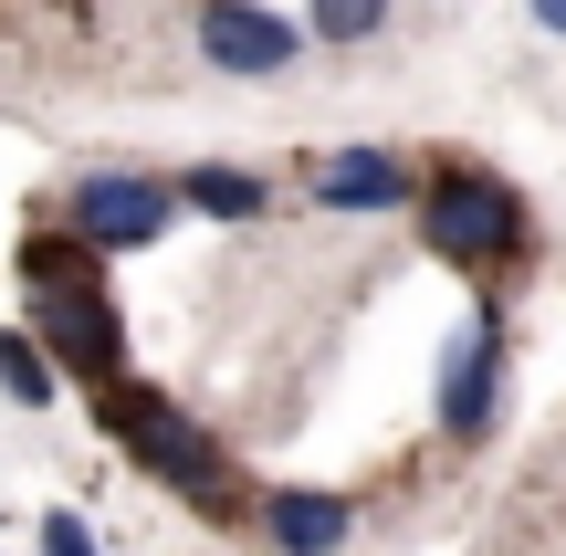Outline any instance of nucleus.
Here are the masks:
<instances>
[{
    "instance_id": "f03ea898",
    "label": "nucleus",
    "mask_w": 566,
    "mask_h": 556,
    "mask_svg": "<svg viewBox=\"0 0 566 556\" xmlns=\"http://www.w3.org/2000/svg\"><path fill=\"white\" fill-rule=\"evenodd\" d=\"M95 410H105V431H116V452L137 462L147 483H168L189 515H210V525H252V494H242V473H231L221 431H200V420H189L168 389H147V378H116Z\"/></svg>"
},
{
    "instance_id": "423d86ee",
    "label": "nucleus",
    "mask_w": 566,
    "mask_h": 556,
    "mask_svg": "<svg viewBox=\"0 0 566 556\" xmlns=\"http://www.w3.org/2000/svg\"><path fill=\"white\" fill-rule=\"evenodd\" d=\"M189 53L210 74H231V84H273V74H294L304 21L263 11V0H189Z\"/></svg>"
},
{
    "instance_id": "20e7f679",
    "label": "nucleus",
    "mask_w": 566,
    "mask_h": 556,
    "mask_svg": "<svg viewBox=\"0 0 566 556\" xmlns=\"http://www.w3.org/2000/svg\"><path fill=\"white\" fill-rule=\"evenodd\" d=\"M53 231H74L95 263H116V252H147L179 231V168H137V158H84L74 179H63V210Z\"/></svg>"
},
{
    "instance_id": "1a4fd4ad",
    "label": "nucleus",
    "mask_w": 566,
    "mask_h": 556,
    "mask_svg": "<svg viewBox=\"0 0 566 556\" xmlns=\"http://www.w3.org/2000/svg\"><path fill=\"white\" fill-rule=\"evenodd\" d=\"M179 210L242 231V221H263V210H273V179H263V168H242V158H189L179 168Z\"/></svg>"
},
{
    "instance_id": "ddd939ff",
    "label": "nucleus",
    "mask_w": 566,
    "mask_h": 556,
    "mask_svg": "<svg viewBox=\"0 0 566 556\" xmlns=\"http://www.w3.org/2000/svg\"><path fill=\"white\" fill-rule=\"evenodd\" d=\"M535 21H546V32H566V0H535Z\"/></svg>"
},
{
    "instance_id": "9b49d317",
    "label": "nucleus",
    "mask_w": 566,
    "mask_h": 556,
    "mask_svg": "<svg viewBox=\"0 0 566 556\" xmlns=\"http://www.w3.org/2000/svg\"><path fill=\"white\" fill-rule=\"evenodd\" d=\"M388 11H399V0H304V42H336V53H357V42L388 32Z\"/></svg>"
},
{
    "instance_id": "9d476101",
    "label": "nucleus",
    "mask_w": 566,
    "mask_h": 556,
    "mask_svg": "<svg viewBox=\"0 0 566 556\" xmlns=\"http://www.w3.org/2000/svg\"><path fill=\"white\" fill-rule=\"evenodd\" d=\"M0 389H11L21 410H53L63 368H53V357H42V336H32V326H0Z\"/></svg>"
},
{
    "instance_id": "f257e3e1",
    "label": "nucleus",
    "mask_w": 566,
    "mask_h": 556,
    "mask_svg": "<svg viewBox=\"0 0 566 556\" xmlns=\"http://www.w3.org/2000/svg\"><path fill=\"white\" fill-rule=\"evenodd\" d=\"M11 273H21V294H32V336H42V357H53L74 389H116V378H137L126 368V315L105 305V284H95V252L74 242V231H21V252H11Z\"/></svg>"
},
{
    "instance_id": "f8f14e48",
    "label": "nucleus",
    "mask_w": 566,
    "mask_h": 556,
    "mask_svg": "<svg viewBox=\"0 0 566 556\" xmlns=\"http://www.w3.org/2000/svg\"><path fill=\"white\" fill-rule=\"evenodd\" d=\"M42 556H95V536H84L74 504H53V515H42Z\"/></svg>"
},
{
    "instance_id": "6e6552de",
    "label": "nucleus",
    "mask_w": 566,
    "mask_h": 556,
    "mask_svg": "<svg viewBox=\"0 0 566 556\" xmlns=\"http://www.w3.org/2000/svg\"><path fill=\"white\" fill-rule=\"evenodd\" d=\"M252 525H263L273 556H346L357 546V494H336V483H263Z\"/></svg>"
},
{
    "instance_id": "39448f33",
    "label": "nucleus",
    "mask_w": 566,
    "mask_h": 556,
    "mask_svg": "<svg viewBox=\"0 0 566 556\" xmlns=\"http://www.w3.org/2000/svg\"><path fill=\"white\" fill-rule=\"evenodd\" d=\"M504 378H514V315H504V294H483V305L441 336V368H430V420H441L451 452L493 441V420H504Z\"/></svg>"
},
{
    "instance_id": "0eeeda50",
    "label": "nucleus",
    "mask_w": 566,
    "mask_h": 556,
    "mask_svg": "<svg viewBox=\"0 0 566 556\" xmlns=\"http://www.w3.org/2000/svg\"><path fill=\"white\" fill-rule=\"evenodd\" d=\"M304 200L315 210H357V221H388V210H420V168L399 147H325L304 168Z\"/></svg>"
},
{
    "instance_id": "7ed1b4c3",
    "label": "nucleus",
    "mask_w": 566,
    "mask_h": 556,
    "mask_svg": "<svg viewBox=\"0 0 566 556\" xmlns=\"http://www.w3.org/2000/svg\"><path fill=\"white\" fill-rule=\"evenodd\" d=\"M420 242H430V263H451L462 284H504L514 263L535 252V210H525V189L504 179V168H483V158H441V168H420Z\"/></svg>"
}]
</instances>
